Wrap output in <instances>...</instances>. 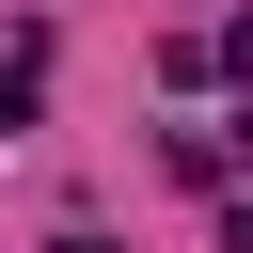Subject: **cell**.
<instances>
[{
	"label": "cell",
	"mask_w": 253,
	"mask_h": 253,
	"mask_svg": "<svg viewBox=\"0 0 253 253\" xmlns=\"http://www.w3.org/2000/svg\"><path fill=\"white\" fill-rule=\"evenodd\" d=\"M221 79H237V95H253V16H237V32H221Z\"/></svg>",
	"instance_id": "cell-1"
}]
</instances>
